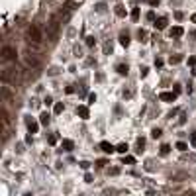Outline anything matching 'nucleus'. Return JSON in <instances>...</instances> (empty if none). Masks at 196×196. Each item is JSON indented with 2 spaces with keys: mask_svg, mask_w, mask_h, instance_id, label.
<instances>
[{
  "mask_svg": "<svg viewBox=\"0 0 196 196\" xmlns=\"http://www.w3.org/2000/svg\"><path fill=\"white\" fill-rule=\"evenodd\" d=\"M59 26H61V24H59V18H57V16L47 24V37H49L51 41H55L57 33H59Z\"/></svg>",
  "mask_w": 196,
  "mask_h": 196,
  "instance_id": "1",
  "label": "nucleus"
},
{
  "mask_svg": "<svg viewBox=\"0 0 196 196\" xmlns=\"http://www.w3.org/2000/svg\"><path fill=\"white\" fill-rule=\"evenodd\" d=\"M28 39L33 41V43H39L41 41V30L37 26H30L28 28Z\"/></svg>",
  "mask_w": 196,
  "mask_h": 196,
  "instance_id": "2",
  "label": "nucleus"
},
{
  "mask_svg": "<svg viewBox=\"0 0 196 196\" xmlns=\"http://www.w3.org/2000/svg\"><path fill=\"white\" fill-rule=\"evenodd\" d=\"M16 55H18V51H16V47H12V45H6V47L2 49V57L6 61H14Z\"/></svg>",
  "mask_w": 196,
  "mask_h": 196,
  "instance_id": "3",
  "label": "nucleus"
},
{
  "mask_svg": "<svg viewBox=\"0 0 196 196\" xmlns=\"http://www.w3.org/2000/svg\"><path fill=\"white\" fill-rule=\"evenodd\" d=\"M16 78H18V69H6L2 73V81L4 82H12V81H16Z\"/></svg>",
  "mask_w": 196,
  "mask_h": 196,
  "instance_id": "4",
  "label": "nucleus"
},
{
  "mask_svg": "<svg viewBox=\"0 0 196 196\" xmlns=\"http://www.w3.org/2000/svg\"><path fill=\"white\" fill-rule=\"evenodd\" d=\"M159 100H163V102H174V100H177V92H169V90H165V92L159 94Z\"/></svg>",
  "mask_w": 196,
  "mask_h": 196,
  "instance_id": "5",
  "label": "nucleus"
},
{
  "mask_svg": "<svg viewBox=\"0 0 196 196\" xmlns=\"http://www.w3.org/2000/svg\"><path fill=\"white\" fill-rule=\"evenodd\" d=\"M169 35L171 37H182L184 35V30H182V26H174V28L169 30Z\"/></svg>",
  "mask_w": 196,
  "mask_h": 196,
  "instance_id": "6",
  "label": "nucleus"
},
{
  "mask_svg": "<svg viewBox=\"0 0 196 196\" xmlns=\"http://www.w3.org/2000/svg\"><path fill=\"white\" fill-rule=\"evenodd\" d=\"M24 61H26L28 67H33V69H37V67H39V59H35L33 55H26V57H24Z\"/></svg>",
  "mask_w": 196,
  "mask_h": 196,
  "instance_id": "7",
  "label": "nucleus"
},
{
  "mask_svg": "<svg viewBox=\"0 0 196 196\" xmlns=\"http://www.w3.org/2000/svg\"><path fill=\"white\" fill-rule=\"evenodd\" d=\"M153 24H155V28H157V30H165V28H167V24H169V20H167L165 16H161V18H157Z\"/></svg>",
  "mask_w": 196,
  "mask_h": 196,
  "instance_id": "8",
  "label": "nucleus"
},
{
  "mask_svg": "<svg viewBox=\"0 0 196 196\" xmlns=\"http://www.w3.org/2000/svg\"><path fill=\"white\" fill-rule=\"evenodd\" d=\"M77 114L81 116L82 120H88L90 118V112H88V108H86V106H78L77 108Z\"/></svg>",
  "mask_w": 196,
  "mask_h": 196,
  "instance_id": "9",
  "label": "nucleus"
},
{
  "mask_svg": "<svg viewBox=\"0 0 196 196\" xmlns=\"http://www.w3.org/2000/svg\"><path fill=\"white\" fill-rule=\"evenodd\" d=\"M100 149H102L104 153H114L116 151V147L112 143H108V141H102V143H100Z\"/></svg>",
  "mask_w": 196,
  "mask_h": 196,
  "instance_id": "10",
  "label": "nucleus"
},
{
  "mask_svg": "<svg viewBox=\"0 0 196 196\" xmlns=\"http://www.w3.org/2000/svg\"><path fill=\"white\" fill-rule=\"evenodd\" d=\"M120 43H122L124 47H128V45H130V35H128V33H120Z\"/></svg>",
  "mask_w": 196,
  "mask_h": 196,
  "instance_id": "11",
  "label": "nucleus"
},
{
  "mask_svg": "<svg viewBox=\"0 0 196 196\" xmlns=\"http://www.w3.org/2000/svg\"><path fill=\"white\" fill-rule=\"evenodd\" d=\"M37 128H39V124H35V122H32V120H28V130H30V133H35Z\"/></svg>",
  "mask_w": 196,
  "mask_h": 196,
  "instance_id": "12",
  "label": "nucleus"
},
{
  "mask_svg": "<svg viewBox=\"0 0 196 196\" xmlns=\"http://www.w3.org/2000/svg\"><path fill=\"white\" fill-rule=\"evenodd\" d=\"M73 147H75V143L71 139H63V149L65 151H73Z\"/></svg>",
  "mask_w": 196,
  "mask_h": 196,
  "instance_id": "13",
  "label": "nucleus"
},
{
  "mask_svg": "<svg viewBox=\"0 0 196 196\" xmlns=\"http://www.w3.org/2000/svg\"><path fill=\"white\" fill-rule=\"evenodd\" d=\"M39 124H41V126H47V124H49V114H47V112H43V114L39 116Z\"/></svg>",
  "mask_w": 196,
  "mask_h": 196,
  "instance_id": "14",
  "label": "nucleus"
},
{
  "mask_svg": "<svg viewBox=\"0 0 196 196\" xmlns=\"http://www.w3.org/2000/svg\"><path fill=\"white\" fill-rule=\"evenodd\" d=\"M116 16H118V18H126V8L124 6H116Z\"/></svg>",
  "mask_w": 196,
  "mask_h": 196,
  "instance_id": "15",
  "label": "nucleus"
},
{
  "mask_svg": "<svg viewBox=\"0 0 196 196\" xmlns=\"http://www.w3.org/2000/svg\"><path fill=\"white\" fill-rule=\"evenodd\" d=\"M63 110H65V104L63 102H57L55 106H53V112H55V114H61Z\"/></svg>",
  "mask_w": 196,
  "mask_h": 196,
  "instance_id": "16",
  "label": "nucleus"
},
{
  "mask_svg": "<svg viewBox=\"0 0 196 196\" xmlns=\"http://www.w3.org/2000/svg\"><path fill=\"white\" fill-rule=\"evenodd\" d=\"M116 71H118V75L126 77V75H128V65H118V69H116Z\"/></svg>",
  "mask_w": 196,
  "mask_h": 196,
  "instance_id": "17",
  "label": "nucleus"
},
{
  "mask_svg": "<svg viewBox=\"0 0 196 196\" xmlns=\"http://www.w3.org/2000/svg\"><path fill=\"white\" fill-rule=\"evenodd\" d=\"M116 151L122 153V155H126V153H128V145H126V143H120L118 147H116Z\"/></svg>",
  "mask_w": 196,
  "mask_h": 196,
  "instance_id": "18",
  "label": "nucleus"
},
{
  "mask_svg": "<svg viewBox=\"0 0 196 196\" xmlns=\"http://www.w3.org/2000/svg\"><path fill=\"white\" fill-rule=\"evenodd\" d=\"M177 149H178V151H186V149H188V145H186L184 141H178V143H177Z\"/></svg>",
  "mask_w": 196,
  "mask_h": 196,
  "instance_id": "19",
  "label": "nucleus"
},
{
  "mask_svg": "<svg viewBox=\"0 0 196 196\" xmlns=\"http://www.w3.org/2000/svg\"><path fill=\"white\" fill-rule=\"evenodd\" d=\"M124 163H128V165H133V163H135V159H133L131 155H124Z\"/></svg>",
  "mask_w": 196,
  "mask_h": 196,
  "instance_id": "20",
  "label": "nucleus"
},
{
  "mask_svg": "<svg viewBox=\"0 0 196 196\" xmlns=\"http://www.w3.org/2000/svg\"><path fill=\"white\" fill-rule=\"evenodd\" d=\"M131 20H139V8H133L131 10Z\"/></svg>",
  "mask_w": 196,
  "mask_h": 196,
  "instance_id": "21",
  "label": "nucleus"
},
{
  "mask_svg": "<svg viewBox=\"0 0 196 196\" xmlns=\"http://www.w3.org/2000/svg\"><path fill=\"white\" fill-rule=\"evenodd\" d=\"M143 145H145V139H143V137H139V139H137V147H139L137 151H143Z\"/></svg>",
  "mask_w": 196,
  "mask_h": 196,
  "instance_id": "22",
  "label": "nucleus"
},
{
  "mask_svg": "<svg viewBox=\"0 0 196 196\" xmlns=\"http://www.w3.org/2000/svg\"><path fill=\"white\" fill-rule=\"evenodd\" d=\"M94 43H96V39H94L92 35H88V37H86V45H88V47H92Z\"/></svg>",
  "mask_w": 196,
  "mask_h": 196,
  "instance_id": "23",
  "label": "nucleus"
},
{
  "mask_svg": "<svg viewBox=\"0 0 196 196\" xmlns=\"http://www.w3.org/2000/svg\"><path fill=\"white\" fill-rule=\"evenodd\" d=\"M171 151V145H161V155H167Z\"/></svg>",
  "mask_w": 196,
  "mask_h": 196,
  "instance_id": "24",
  "label": "nucleus"
},
{
  "mask_svg": "<svg viewBox=\"0 0 196 196\" xmlns=\"http://www.w3.org/2000/svg\"><path fill=\"white\" fill-rule=\"evenodd\" d=\"M137 35H139V41H147V33H145L143 30H139V33H137Z\"/></svg>",
  "mask_w": 196,
  "mask_h": 196,
  "instance_id": "25",
  "label": "nucleus"
},
{
  "mask_svg": "<svg viewBox=\"0 0 196 196\" xmlns=\"http://www.w3.org/2000/svg\"><path fill=\"white\" fill-rule=\"evenodd\" d=\"M151 137H155V139H157V137H161V130H159V128H155V130L151 131Z\"/></svg>",
  "mask_w": 196,
  "mask_h": 196,
  "instance_id": "26",
  "label": "nucleus"
},
{
  "mask_svg": "<svg viewBox=\"0 0 196 196\" xmlns=\"http://www.w3.org/2000/svg\"><path fill=\"white\" fill-rule=\"evenodd\" d=\"M147 20H149V22H155V20H157V18H155V12H153V10L147 12Z\"/></svg>",
  "mask_w": 196,
  "mask_h": 196,
  "instance_id": "27",
  "label": "nucleus"
},
{
  "mask_svg": "<svg viewBox=\"0 0 196 196\" xmlns=\"http://www.w3.org/2000/svg\"><path fill=\"white\" fill-rule=\"evenodd\" d=\"M182 61V57L181 55H174V57H171V63H181Z\"/></svg>",
  "mask_w": 196,
  "mask_h": 196,
  "instance_id": "28",
  "label": "nucleus"
},
{
  "mask_svg": "<svg viewBox=\"0 0 196 196\" xmlns=\"http://www.w3.org/2000/svg\"><path fill=\"white\" fill-rule=\"evenodd\" d=\"M57 139H59L57 135H51V137H49V143H51V145H55V143H57Z\"/></svg>",
  "mask_w": 196,
  "mask_h": 196,
  "instance_id": "29",
  "label": "nucleus"
},
{
  "mask_svg": "<svg viewBox=\"0 0 196 196\" xmlns=\"http://www.w3.org/2000/svg\"><path fill=\"white\" fill-rule=\"evenodd\" d=\"M155 67H163V59H159V57H157V59H155Z\"/></svg>",
  "mask_w": 196,
  "mask_h": 196,
  "instance_id": "30",
  "label": "nucleus"
},
{
  "mask_svg": "<svg viewBox=\"0 0 196 196\" xmlns=\"http://www.w3.org/2000/svg\"><path fill=\"white\" fill-rule=\"evenodd\" d=\"M147 2L151 4V6H159V2H161V0H147Z\"/></svg>",
  "mask_w": 196,
  "mask_h": 196,
  "instance_id": "31",
  "label": "nucleus"
},
{
  "mask_svg": "<svg viewBox=\"0 0 196 196\" xmlns=\"http://www.w3.org/2000/svg\"><path fill=\"white\" fill-rule=\"evenodd\" d=\"M188 65H190V67L196 65V59H194V57H188Z\"/></svg>",
  "mask_w": 196,
  "mask_h": 196,
  "instance_id": "32",
  "label": "nucleus"
},
{
  "mask_svg": "<svg viewBox=\"0 0 196 196\" xmlns=\"http://www.w3.org/2000/svg\"><path fill=\"white\" fill-rule=\"evenodd\" d=\"M190 143H192V145H196V131L192 133V135H190Z\"/></svg>",
  "mask_w": 196,
  "mask_h": 196,
  "instance_id": "33",
  "label": "nucleus"
},
{
  "mask_svg": "<svg viewBox=\"0 0 196 196\" xmlns=\"http://www.w3.org/2000/svg\"><path fill=\"white\" fill-rule=\"evenodd\" d=\"M147 71H149L147 67H143V69H141V73H139V75H141V77H147Z\"/></svg>",
  "mask_w": 196,
  "mask_h": 196,
  "instance_id": "34",
  "label": "nucleus"
},
{
  "mask_svg": "<svg viewBox=\"0 0 196 196\" xmlns=\"http://www.w3.org/2000/svg\"><path fill=\"white\" fill-rule=\"evenodd\" d=\"M65 92H67V94H73V92H75V88H73V86H67Z\"/></svg>",
  "mask_w": 196,
  "mask_h": 196,
  "instance_id": "35",
  "label": "nucleus"
},
{
  "mask_svg": "<svg viewBox=\"0 0 196 196\" xmlns=\"http://www.w3.org/2000/svg\"><path fill=\"white\" fill-rule=\"evenodd\" d=\"M104 51H106V53L112 51V43H106V45H104Z\"/></svg>",
  "mask_w": 196,
  "mask_h": 196,
  "instance_id": "36",
  "label": "nucleus"
},
{
  "mask_svg": "<svg viewBox=\"0 0 196 196\" xmlns=\"http://www.w3.org/2000/svg\"><path fill=\"white\" fill-rule=\"evenodd\" d=\"M88 100H90V102H96V94H94V92L88 94Z\"/></svg>",
  "mask_w": 196,
  "mask_h": 196,
  "instance_id": "37",
  "label": "nucleus"
},
{
  "mask_svg": "<svg viewBox=\"0 0 196 196\" xmlns=\"http://www.w3.org/2000/svg\"><path fill=\"white\" fill-rule=\"evenodd\" d=\"M192 22H196V14H194V16H192Z\"/></svg>",
  "mask_w": 196,
  "mask_h": 196,
  "instance_id": "38",
  "label": "nucleus"
}]
</instances>
